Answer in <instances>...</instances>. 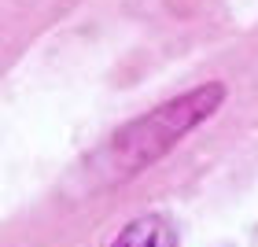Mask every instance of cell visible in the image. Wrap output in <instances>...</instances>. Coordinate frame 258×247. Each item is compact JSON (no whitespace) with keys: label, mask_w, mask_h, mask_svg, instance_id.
Wrapping results in <instances>:
<instances>
[{"label":"cell","mask_w":258,"mask_h":247,"mask_svg":"<svg viewBox=\"0 0 258 247\" xmlns=\"http://www.w3.org/2000/svg\"><path fill=\"white\" fill-rule=\"evenodd\" d=\"M221 100H225V85H221V81H210V85H199L192 92H184V96L155 107L151 114H144V118L129 122L125 129H118V137H114L107 144V151L96 159L100 181L114 184V181L133 177L137 170L151 166V162L166 155L184 133H192L203 118H210Z\"/></svg>","instance_id":"obj_1"},{"label":"cell","mask_w":258,"mask_h":247,"mask_svg":"<svg viewBox=\"0 0 258 247\" xmlns=\"http://www.w3.org/2000/svg\"><path fill=\"white\" fill-rule=\"evenodd\" d=\"M111 247H177V236H173V225L162 214H144L129 221Z\"/></svg>","instance_id":"obj_2"}]
</instances>
